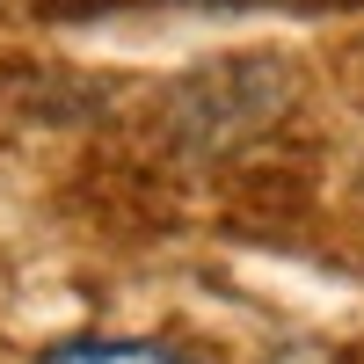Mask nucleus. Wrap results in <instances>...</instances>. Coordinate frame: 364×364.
Wrapping results in <instances>:
<instances>
[{
  "label": "nucleus",
  "instance_id": "obj_2",
  "mask_svg": "<svg viewBox=\"0 0 364 364\" xmlns=\"http://www.w3.org/2000/svg\"><path fill=\"white\" fill-rule=\"evenodd\" d=\"M197 8H204V0H197Z\"/></svg>",
  "mask_w": 364,
  "mask_h": 364
},
{
  "label": "nucleus",
  "instance_id": "obj_1",
  "mask_svg": "<svg viewBox=\"0 0 364 364\" xmlns=\"http://www.w3.org/2000/svg\"><path fill=\"white\" fill-rule=\"evenodd\" d=\"M37 364H204V357L154 343V336H73V343L37 350Z\"/></svg>",
  "mask_w": 364,
  "mask_h": 364
}]
</instances>
